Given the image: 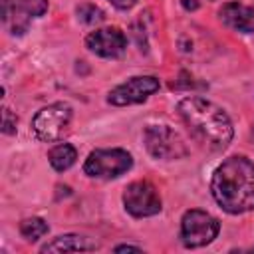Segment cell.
I'll return each instance as SVG.
<instances>
[{"label": "cell", "mask_w": 254, "mask_h": 254, "mask_svg": "<svg viewBox=\"0 0 254 254\" xmlns=\"http://www.w3.org/2000/svg\"><path fill=\"white\" fill-rule=\"evenodd\" d=\"M71 115H73V109L65 101H56V103L42 107L32 117V131H34L36 139L42 143L58 141L64 135V131L67 129Z\"/></svg>", "instance_id": "obj_7"}, {"label": "cell", "mask_w": 254, "mask_h": 254, "mask_svg": "<svg viewBox=\"0 0 254 254\" xmlns=\"http://www.w3.org/2000/svg\"><path fill=\"white\" fill-rule=\"evenodd\" d=\"M143 143L153 159L173 161L189 155V147L183 137L169 125H147L143 131Z\"/></svg>", "instance_id": "obj_6"}, {"label": "cell", "mask_w": 254, "mask_h": 254, "mask_svg": "<svg viewBox=\"0 0 254 254\" xmlns=\"http://www.w3.org/2000/svg\"><path fill=\"white\" fill-rule=\"evenodd\" d=\"M99 244L81 234H60L40 246V252H89L97 250Z\"/></svg>", "instance_id": "obj_12"}, {"label": "cell", "mask_w": 254, "mask_h": 254, "mask_svg": "<svg viewBox=\"0 0 254 254\" xmlns=\"http://www.w3.org/2000/svg\"><path fill=\"white\" fill-rule=\"evenodd\" d=\"M177 111L189 131L210 151H224L234 137L228 113L210 99L190 95L179 101Z\"/></svg>", "instance_id": "obj_2"}, {"label": "cell", "mask_w": 254, "mask_h": 254, "mask_svg": "<svg viewBox=\"0 0 254 254\" xmlns=\"http://www.w3.org/2000/svg\"><path fill=\"white\" fill-rule=\"evenodd\" d=\"M48 8V0H2V26L10 36H24Z\"/></svg>", "instance_id": "obj_5"}, {"label": "cell", "mask_w": 254, "mask_h": 254, "mask_svg": "<svg viewBox=\"0 0 254 254\" xmlns=\"http://www.w3.org/2000/svg\"><path fill=\"white\" fill-rule=\"evenodd\" d=\"M252 250H254V248H252Z\"/></svg>", "instance_id": "obj_21"}, {"label": "cell", "mask_w": 254, "mask_h": 254, "mask_svg": "<svg viewBox=\"0 0 254 254\" xmlns=\"http://www.w3.org/2000/svg\"><path fill=\"white\" fill-rule=\"evenodd\" d=\"M85 48L99 58L115 60L127 50V36L115 26L99 28L85 36Z\"/></svg>", "instance_id": "obj_10"}, {"label": "cell", "mask_w": 254, "mask_h": 254, "mask_svg": "<svg viewBox=\"0 0 254 254\" xmlns=\"http://www.w3.org/2000/svg\"><path fill=\"white\" fill-rule=\"evenodd\" d=\"M131 167H133V155L121 147L93 149L83 163V173L91 179L109 181L125 175Z\"/></svg>", "instance_id": "obj_3"}, {"label": "cell", "mask_w": 254, "mask_h": 254, "mask_svg": "<svg viewBox=\"0 0 254 254\" xmlns=\"http://www.w3.org/2000/svg\"><path fill=\"white\" fill-rule=\"evenodd\" d=\"M117 10H131L139 0H109Z\"/></svg>", "instance_id": "obj_17"}, {"label": "cell", "mask_w": 254, "mask_h": 254, "mask_svg": "<svg viewBox=\"0 0 254 254\" xmlns=\"http://www.w3.org/2000/svg\"><path fill=\"white\" fill-rule=\"evenodd\" d=\"M115 252H141V246H131V244H119L113 248Z\"/></svg>", "instance_id": "obj_18"}, {"label": "cell", "mask_w": 254, "mask_h": 254, "mask_svg": "<svg viewBox=\"0 0 254 254\" xmlns=\"http://www.w3.org/2000/svg\"><path fill=\"white\" fill-rule=\"evenodd\" d=\"M18 230H20V234H22L24 240H28V242H36V240H40L42 236L48 234L50 226H48V222H46L44 218H40V216H32V218H24V220L20 222Z\"/></svg>", "instance_id": "obj_14"}, {"label": "cell", "mask_w": 254, "mask_h": 254, "mask_svg": "<svg viewBox=\"0 0 254 254\" xmlns=\"http://www.w3.org/2000/svg\"><path fill=\"white\" fill-rule=\"evenodd\" d=\"M181 4H183L187 10H196V8H198V2H196V0H181Z\"/></svg>", "instance_id": "obj_19"}, {"label": "cell", "mask_w": 254, "mask_h": 254, "mask_svg": "<svg viewBox=\"0 0 254 254\" xmlns=\"http://www.w3.org/2000/svg\"><path fill=\"white\" fill-rule=\"evenodd\" d=\"M220 232V222L210 212L200 208L185 210L181 218V242L185 248H202L210 244Z\"/></svg>", "instance_id": "obj_4"}, {"label": "cell", "mask_w": 254, "mask_h": 254, "mask_svg": "<svg viewBox=\"0 0 254 254\" xmlns=\"http://www.w3.org/2000/svg\"><path fill=\"white\" fill-rule=\"evenodd\" d=\"M220 22L240 34H254V8L240 2H226L218 10Z\"/></svg>", "instance_id": "obj_11"}, {"label": "cell", "mask_w": 254, "mask_h": 254, "mask_svg": "<svg viewBox=\"0 0 254 254\" xmlns=\"http://www.w3.org/2000/svg\"><path fill=\"white\" fill-rule=\"evenodd\" d=\"M48 161H50V165H52L54 171L64 173V171H67L69 167L75 165V161H77V151H75V147L69 145V143H58V145H54V147L48 151Z\"/></svg>", "instance_id": "obj_13"}, {"label": "cell", "mask_w": 254, "mask_h": 254, "mask_svg": "<svg viewBox=\"0 0 254 254\" xmlns=\"http://www.w3.org/2000/svg\"><path fill=\"white\" fill-rule=\"evenodd\" d=\"M210 192L216 204L228 214L254 210V161L244 155L224 159L212 173Z\"/></svg>", "instance_id": "obj_1"}, {"label": "cell", "mask_w": 254, "mask_h": 254, "mask_svg": "<svg viewBox=\"0 0 254 254\" xmlns=\"http://www.w3.org/2000/svg\"><path fill=\"white\" fill-rule=\"evenodd\" d=\"M161 81L155 75H133L127 81L115 85L109 95L107 103L115 107H125V105H135L147 101L155 91H159Z\"/></svg>", "instance_id": "obj_9"}, {"label": "cell", "mask_w": 254, "mask_h": 254, "mask_svg": "<svg viewBox=\"0 0 254 254\" xmlns=\"http://www.w3.org/2000/svg\"><path fill=\"white\" fill-rule=\"evenodd\" d=\"M75 14H77V20L83 22V24H99V22L105 20V12H103L99 6L89 4V2L79 4V6L75 8Z\"/></svg>", "instance_id": "obj_15"}, {"label": "cell", "mask_w": 254, "mask_h": 254, "mask_svg": "<svg viewBox=\"0 0 254 254\" xmlns=\"http://www.w3.org/2000/svg\"><path fill=\"white\" fill-rule=\"evenodd\" d=\"M252 135H254V123H252Z\"/></svg>", "instance_id": "obj_20"}, {"label": "cell", "mask_w": 254, "mask_h": 254, "mask_svg": "<svg viewBox=\"0 0 254 254\" xmlns=\"http://www.w3.org/2000/svg\"><path fill=\"white\" fill-rule=\"evenodd\" d=\"M121 200H123L125 210L135 218L155 216L163 208V200H161V194H159L157 187L153 183L145 181V179L129 183L123 190Z\"/></svg>", "instance_id": "obj_8"}, {"label": "cell", "mask_w": 254, "mask_h": 254, "mask_svg": "<svg viewBox=\"0 0 254 254\" xmlns=\"http://www.w3.org/2000/svg\"><path fill=\"white\" fill-rule=\"evenodd\" d=\"M18 131V117L8 107L2 109V133L4 135H16Z\"/></svg>", "instance_id": "obj_16"}]
</instances>
